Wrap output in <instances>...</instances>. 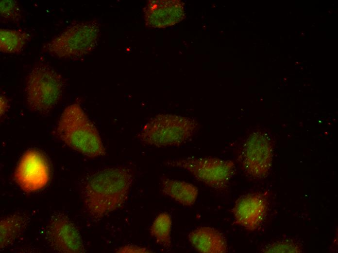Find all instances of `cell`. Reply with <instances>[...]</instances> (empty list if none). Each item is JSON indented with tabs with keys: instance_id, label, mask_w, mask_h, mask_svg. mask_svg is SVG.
<instances>
[{
	"instance_id": "cell-1",
	"label": "cell",
	"mask_w": 338,
	"mask_h": 253,
	"mask_svg": "<svg viewBox=\"0 0 338 253\" xmlns=\"http://www.w3.org/2000/svg\"><path fill=\"white\" fill-rule=\"evenodd\" d=\"M126 167L106 168L89 176L82 188L85 208L94 219H100L120 208L129 197L133 181Z\"/></svg>"
},
{
	"instance_id": "cell-2",
	"label": "cell",
	"mask_w": 338,
	"mask_h": 253,
	"mask_svg": "<svg viewBox=\"0 0 338 253\" xmlns=\"http://www.w3.org/2000/svg\"><path fill=\"white\" fill-rule=\"evenodd\" d=\"M57 132L67 145L84 156L96 158L106 154L96 127L78 104L65 108L58 121Z\"/></svg>"
},
{
	"instance_id": "cell-3",
	"label": "cell",
	"mask_w": 338,
	"mask_h": 253,
	"mask_svg": "<svg viewBox=\"0 0 338 253\" xmlns=\"http://www.w3.org/2000/svg\"><path fill=\"white\" fill-rule=\"evenodd\" d=\"M198 122L190 117L171 114H159L150 119L138 134L144 144L158 147L178 146L196 133Z\"/></svg>"
},
{
	"instance_id": "cell-4",
	"label": "cell",
	"mask_w": 338,
	"mask_h": 253,
	"mask_svg": "<svg viewBox=\"0 0 338 253\" xmlns=\"http://www.w3.org/2000/svg\"><path fill=\"white\" fill-rule=\"evenodd\" d=\"M100 33L96 20L72 24L45 44L42 51L59 59H78L95 48Z\"/></svg>"
},
{
	"instance_id": "cell-5",
	"label": "cell",
	"mask_w": 338,
	"mask_h": 253,
	"mask_svg": "<svg viewBox=\"0 0 338 253\" xmlns=\"http://www.w3.org/2000/svg\"><path fill=\"white\" fill-rule=\"evenodd\" d=\"M61 75L48 64H36L30 71L25 86L26 98L30 108L44 113L59 101L63 91Z\"/></svg>"
},
{
	"instance_id": "cell-6",
	"label": "cell",
	"mask_w": 338,
	"mask_h": 253,
	"mask_svg": "<svg viewBox=\"0 0 338 253\" xmlns=\"http://www.w3.org/2000/svg\"><path fill=\"white\" fill-rule=\"evenodd\" d=\"M167 164L186 170L198 181L219 191L228 187L235 170L232 161L215 157H187L171 160Z\"/></svg>"
},
{
	"instance_id": "cell-7",
	"label": "cell",
	"mask_w": 338,
	"mask_h": 253,
	"mask_svg": "<svg viewBox=\"0 0 338 253\" xmlns=\"http://www.w3.org/2000/svg\"><path fill=\"white\" fill-rule=\"evenodd\" d=\"M246 174L255 179L265 178L270 169L272 148L270 140L261 132L251 134L244 143L240 157Z\"/></svg>"
},
{
	"instance_id": "cell-8",
	"label": "cell",
	"mask_w": 338,
	"mask_h": 253,
	"mask_svg": "<svg viewBox=\"0 0 338 253\" xmlns=\"http://www.w3.org/2000/svg\"><path fill=\"white\" fill-rule=\"evenodd\" d=\"M15 178L20 188L25 192H32L43 188L50 178L46 159L37 150L27 151L17 164Z\"/></svg>"
},
{
	"instance_id": "cell-9",
	"label": "cell",
	"mask_w": 338,
	"mask_h": 253,
	"mask_svg": "<svg viewBox=\"0 0 338 253\" xmlns=\"http://www.w3.org/2000/svg\"><path fill=\"white\" fill-rule=\"evenodd\" d=\"M47 238L51 247L57 252L81 253L84 246L78 229L65 215H54L48 225Z\"/></svg>"
},
{
	"instance_id": "cell-10",
	"label": "cell",
	"mask_w": 338,
	"mask_h": 253,
	"mask_svg": "<svg viewBox=\"0 0 338 253\" xmlns=\"http://www.w3.org/2000/svg\"><path fill=\"white\" fill-rule=\"evenodd\" d=\"M267 208V200L263 194L250 193L237 200L233 212L237 224L248 231H254L262 224Z\"/></svg>"
},
{
	"instance_id": "cell-11",
	"label": "cell",
	"mask_w": 338,
	"mask_h": 253,
	"mask_svg": "<svg viewBox=\"0 0 338 253\" xmlns=\"http://www.w3.org/2000/svg\"><path fill=\"white\" fill-rule=\"evenodd\" d=\"M143 13L146 24L155 28L173 25L185 17L184 3L178 0H150Z\"/></svg>"
},
{
	"instance_id": "cell-12",
	"label": "cell",
	"mask_w": 338,
	"mask_h": 253,
	"mask_svg": "<svg viewBox=\"0 0 338 253\" xmlns=\"http://www.w3.org/2000/svg\"><path fill=\"white\" fill-rule=\"evenodd\" d=\"M193 248L202 253H225L228 251L226 239L217 229L209 226H200L188 235Z\"/></svg>"
},
{
	"instance_id": "cell-13",
	"label": "cell",
	"mask_w": 338,
	"mask_h": 253,
	"mask_svg": "<svg viewBox=\"0 0 338 253\" xmlns=\"http://www.w3.org/2000/svg\"><path fill=\"white\" fill-rule=\"evenodd\" d=\"M161 190L165 195L187 207L195 203L199 194L198 188L193 184L168 178L162 179Z\"/></svg>"
},
{
	"instance_id": "cell-14",
	"label": "cell",
	"mask_w": 338,
	"mask_h": 253,
	"mask_svg": "<svg viewBox=\"0 0 338 253\" xmlns=\"http://www.w3.org/2000/svg\"><path fill=\"white\" fill-rule=\"evenodd\" d=\"M28 221V217L20 214L2 218L0 221V248L12 243L23 231Z\"/></svg>"
},
{
	"instance_id": "cell-15",
	"label": "cell",
	"mask_w": 338,
	"mask_h": 253,
	"mask_svg": "<svg viewBox=\"0 0 338 253\" xmlns=\"http://www.w3.org/2000/svg\"><path fill=\"white\" fill-rule=\"evenodd\" d=\"M29 35L24 31L9 29H0V51L8 54H17L24 48Z\"/></svg>"
},
{
	"instance_id": "cell-16",
	"label": "cell",
	"mask_w": 338,
	"mask_h": 253,
	"mask_svg": "<svg viewBox=\"0 0 338 253\" xmlns=\"http://www.w3.org/2000/svg\"><path fill=\"white\" fill-rule=\"evenodd\" d=\"M172 220L166 212L159 214L152 222L150 233L155 242L165 249L171 248V230Z\"/></svg>"
},
{
	"instance_id": "cell-17",
	"label": "cell",
	"mask_w": 338,
	"mask_h": 253,
	"mask_svg": "<svg viewBox=\"0 0 338 253\" xmlns=\"http://www.w3.org/2000/svg\"><path fill=\"white\" fill-rule=\"evenodd\" d=\"M0 22L16 23L21 18V12L17 2L15 0H2L0 2Z\"/></svg>"
},
{
	"instance_id": "cell-18",
	"label": "cell",
	"mask_w": 338,
	"mask_h": 253,
	"mask_svg": "<svg viewBox=\"0 0 338 253\" xmlns=\"http://www.w3.org/2000/svg\"><path fill=\"white\" fill-rule=\"evenodd\" d=\"M300 247L291 240H283L274 242L265 247V253H300Z\"/></svg>"
},
{
	"instance_id": "cell-19",
	"label": "cell",
	"mask_w": 338,
	"mask_h": 253,
	"mask_svg": "<svg viewBox=\"0 0 338 253\" xmlns=\"http://www.w3.org/2000/svg\"><path fill=\"white\" fill-rule=\"evenodd\" d=\"M117 253H152L149 249L136 245H127L122 246L116 250Z\"/></svg>"
},
{
	"instance_id": "cell-20",
	"label": "cell",
	"mask_w": 338,
	"mask_h": 253,
	"mask_svg": "<svg viewBox=\"0 0 338 253\" xmlns=\"http://www.w3.org/2000/svg\"><path fill=\"white\" fill-rule=\"evenodd\" d=\"M7 101L6 98L3 96H0V109L1 111L7 108Z\"/></svg>"
}]
</instances>
